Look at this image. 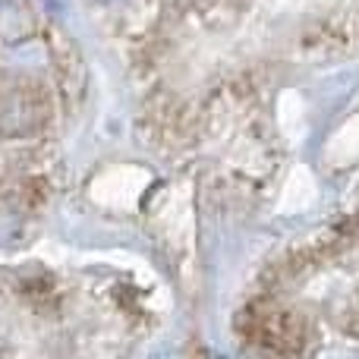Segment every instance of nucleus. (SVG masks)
<instances>
[{"instance_id": "1", "label": "nucleus", "mask_w": 359, "mask_h": 359, "mask_svg": "<svg viewBox=\"0 0 359 359\" xmlns=\"http://www.w3.org/2000/svg\"><path fill=\"white\" fill-rule=\"evenodd\" d=\"M240 334L249 344H262L271 353H299L309 344V322L297 309L255 303L240 316Z\"/></svg>"}]
</instances>
